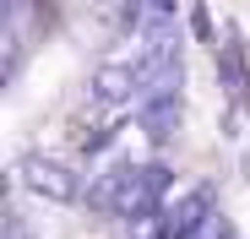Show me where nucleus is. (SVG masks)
<instances>
[{
  "mask_svg": "<svg viewBox=\"0 0 250 239\" xmlns=\"http://www.w3.org/2000/svg\"><path fill=\"white\" fill-rule=\"evenodd\" d=\"M212 201H218V190L212 185H190V190H180V201H169V239H196L207 223H212L218 212H212Z\"/></svg>",
  "mask_w": 250,
  "mask_h": 239,
  "instance_id": "obj_4",
  "label": "nucleus"
},
{
  "mask_svg": "<svg viewBox=\"0 0 250 239\" xmlns=\"http://www.w3.org/2000/svg\"><path fill=\"white\" fill-rule=\"evenodd\" d=\"M218 71L229 76V93H245V65H239V49H234V44H223V55H218Z\"/></svg>",
  "mask_w": 250,
  "mask_h": 239,
  "instance_id": "obj_7",
  "label": "nucleus"
},
{
  "mask_svg": "<svg viewBox=\"0 0 250 239\" xmlns=\"http://www.w3.org/2000/svg\"><path fill=\"white\" fill-rule=\"evenodd\" d=\"M136 87H142V76H136V65H125V60H104V65L93 71V82H87L93 103H104V109H120V103L142 98Z\"/></svg>",
  "mask_w": 250,
  "mask_h": 239,
  "instance_id": "obj_5",
  "label": "nucleus"
},
{
  "mask_svg": "<svg viewBox=\"0 0 250 239\" xmlns=\"http://www.w3.org/2000/svg\"><path fill=\"white\" fill-rule=\"evenodd\" d=\"M125 169H131V163H114V169H104V174L93 179L87 201H93L98 212H120V196H125Z\"/></svg>",
  "mask_w": 250,
  "mask_h": 239,
  "instance_id": "obj_6",
  "label": "nucleus"
},
{
  "mask_svg": "<svg viewBox=\"0 0 250 239\" xmlns=\"http://www.w3.org/2000/svg\"><path fill=\"white\" fill-rule=\"evenodd\" d=\"M136 109H142V131L152 141H169L180 131V114H185V103H180V71L163 76V82H147L142 98H136Z\"/></svg>",
  "mask_w": 250,
  "mask_h": 239,
  "instance_id": "obj_2",
  "label": "nucleus"
},
{
  "mask_svg": "<svg viewBox=\"0 0 250 239\" xmlns=\"http://www.w3.org/2000/svg\"><path fill=\"white\" fill-rule=\"evenodd\" d=\"M17 179H22L33 196H49V201H76V196H82V179L60 163V158H49V152L17 158Z\"/></svg>",
  "mask_w": 250,
  "mask_h": 239,
  "instance_id": "obj_3",
  "label": "nucleus"
},
{
  "mask_svg": "<svg viewBox=\"0 0 250 239\" xmlns=\"http://www.w3.org/2000/svg\"><path fill=\"white\" fill-rule=\"evenodd\" d=\"M174 185V169L169 163H131L125 169V196H120V218H152V212H169L163 196Z\"/></svg>",
  "mask_w": 250,
  "mask_h": 239,
  "instance_id": "obj_1",
  "label": "nucleus"
}]
</instances>
